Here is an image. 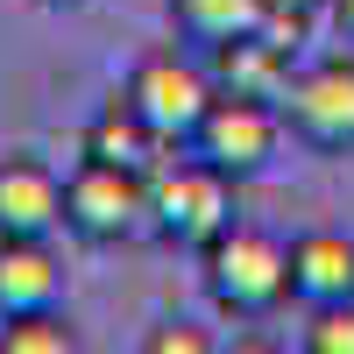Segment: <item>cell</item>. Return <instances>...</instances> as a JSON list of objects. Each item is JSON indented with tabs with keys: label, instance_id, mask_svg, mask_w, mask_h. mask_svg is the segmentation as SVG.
<instances>
[{
	"label": "cell",
	"instance_id": "2",
	"mask_svg": "<svg viewBox=\"0 0 354 354\" xmlns=\"http://www.w3.org/2000/svg\"><path fill=\"white\" fill-rule=\"evenodd\" d=\"M149 220H156L163 241L205 248V241L234 220V177H227L220 163H205V156H192V163H156V170H149Z\"/></svg>",
	"mask_w": 354,
	"mask_h": 354
},
{
	"label": "cell",
	"instance_id": "5",
	"mask_svg": "<svg viewBox=\"0 0 354 354\" xmlns=\"http://www.w3.org/2000/svg\"><path fill=\"white\" fill-rule=\"evenodd\" d=\"M149 220V177L142 170H113V163H78L64 177V227L78 241H128Z\"/></svg>",
	"mask_w": 354,
	"mask_h": 354
},
{
	"label": "cell",
	"instance_id": "8",
	"mask_svg": "<svg viewBox=\"0 0 354 354\" xmlns=\"http://www.w3.org/2000/svg\"><path fill=\"white\" fill-rule=\"evenodd\" d=\"M290 57L298 50H283V43H270L262 28H248V36H227V43H213V85L220 93H248V100H283L290 93Z\"/></svg>",
	"mask_w": 354,
	"mask_h": 354
},
{
	"label": "cell",
	"instance_id": "6",
	"mask_svg": "<svg viewBox=\"0 0 354 354\" xmlns=\"http://www.w3.org/2000/svg\"><path fill=\"white\" fill-rule=\"evenodd\" d=\"M298 142L312 149H354V57H319L277 100Z\"/></svg>",
	"mask_w": 354,
	"mask_h": 354
},
{
	"label": "cell",
	"instance_id": "3",
	"mask_svg": "<svg viewBox=\"0 0 354 354\" xmlns=\"http://www.w3.org/2000/svg\"><path fill=\"white\" fill-rule=\"evenodd\" d=\"M213 71H198L192 57H177V50H156V57H142V64L128 71V106L149 121L163 142H192L198 121H205V106H213Z\"/></svg>",
	"mask_w": 354,
	"mask_h": 354
},
{
	"label": "cell",
	"instance_id": "16",
	"mask_svg": "<svg viewBox=\"0 0 354 354\" xmlns=\"http://www.w3.org/2000/svg\"><path fill=\"white\" fill-rule=\"evenodd\" d=\"M333 21H340V36L354 43V0H333Z\"/></svg>",
	"mask_w": 354,
	"mask_h": 354
},
{
	"label": "cell",
	"instance_id": "18",
	"mask_svg": "<svg viewBox=\"0 0 354 354\" xmlns=\"http://www.w3.org/2000/svg\"><path fill=\"white\" fill-rule=\"evenodd\" d=\"M50 8H78V0H50Z\"/></svg>",
	"mask_w": 354,
	"mask_h": 354
},
{
	"label": "cell",
	"instance_id": "14",
	"mask_svg": "<svg viewBox=\"0 0 354 354\" xmlns=\"http://www.w3.org/2000/svg\"><path fill=\"white\" fill-rule=\"evenodd\" d=\"M305 354H354V298H340V305H312Z\"/></svg>",
	"mask_w": 354,
	"mask_h": 354
},
{
	"label": "cell",
	"instance_id": "9",
	"mask_svg": "<svg viewBox=\"0 0 354 354\" xmlns=\"http://www.w3.org/2000/svg\"><path fill=\"white\" fill-rule=\"evenodd\" d=\"M290 298L305 305H340L354 298V241L333 227H312L290 241Z\"/></svg>",
	"mask_w": 354,
	"mask_h": 354
},
{
	"label": "cell",
	"instance_id": "11",
	"mask_svg": "<svg viewBox=\"0 0 354 354\" xmlns=\"http://www.w3.org/2000/svg\"><path fill=\"white\" fill-rule=\"evenodd\" d=\"M64 290V262L50 255V241H15L0 234V319L15 312H43Z\"/></svg>",
	"mask_w": 354,
	"mask_h": 354
},
{
	"label": "cell",
	"instance_id": "7",
	"mask_svg": "<svg viewBox=\"0 0 354 354\" xmlns=\"http://www.w3.org/2000/svg\"><path fill=\"white\" fill-rule=\"evenodd\" d=\"M50 227H64V185L36 156H0V234L15 241H50Z\"/></svg>",
	"mask_w": 354,
	"mask_h": 354
},
{
	"label": "cell",
	"instance_id": "15",
	"mask_svg": "<svg viewBox=\"0 0 354 354\" xmlns=\"http://www.w3.org/2000/svg\"><path fill=\"white\" fill-rule=\"evenodd\" d=\"M142 347H149V354H213V333H198V326H156Z\"/></svg>",
	"mask_w": 354,
	"mask_h": 354
},
{
	"label": "cell",
	"instance_id": "12",
	"mask_svg": "<svg viewBox=\"0 0 354 354\" xmlns=\"http://www.w3.org/2000/svg\"><path fill=\"white\" fill-rule=\"evenodd\" d=\"M170 15H177V28H185L192 43H227V36L262 28L270 0H170Z\"/></svg>",
	"mask_w": 354,
	"mask_h": 354
},
{
	"label": "cell",
	"instance_id": "17",
	"mask_svg": "<svg viewBox=\"0 0 354 354\" xmlns=\"http://www.w3.org/2000/svg\"><path fill=\"white\" fill-rule=\"evenodd\" d=\"M270 8H290V15H319V8H333V0H270Z\"/></svg>",
	"mask_w": 354,
	"mask_h": 354
},
{
	"label": "cell",
	"instance_id": "10",
	"mask_svg": "<svg viewBox=\"0 0 354 354\" xmlns=\"http://www.w3.org/2000/svg\"><path fill=\"white\" fill-rule=\"evenodd\" d=\"M78 156H85V163H113V170H142V177H149V170L163 163V135L142 121L128 100H113V106H100L93 121H85Z\"/></svg>",
	"mask_w": 354,
	"mask_h": 354
},
{
	"label": "cell",
	"instance_id": "4",
	"mask_svg": "<svg viewBox=\"0 0 354 354\" xmlns=\"http://www.w3.org/2000/svg\"><path fill=\"white\" fill-rule=\"evenodd\" d=\"M283 142V106L277 100H248V93H213V106H205V121L192 135V149L205 163H220L227 177H255L270 170Z\"/></svg>",
	"mask_w": 354,
	"mask_h": 354
},
{
	"label": "cell",
	"instance_id": "13",
	"mask_svg": "<svg viewBox=\"0 0 354 354\" xmlns=\"http://www.w3.org/2000/svg\"><path fill=\"white\" fill-rule=\"evenodd\" d=\"M71 347H78V333H71V319L57 305L0 319V354H71Z\"/></svg>",
	"mask_w": 354,
	"mask_h": 354
},
{
	"label": "cell",
	"instance_id": "1",
	"mask_svg": "<svg viewBox=\"0 0 354 354\" xmlns=\"http://www.w3.org/2000/svg\"><path fill=\"white\" fill-rule=\"evenodd\" d=\"M198 255H205V290H213V305L227 319H270L290 298V248L270 227L227 220Z\"/></svg>",
	"mask_w": 354,
	"mask_h": 354
}]
</instances>
